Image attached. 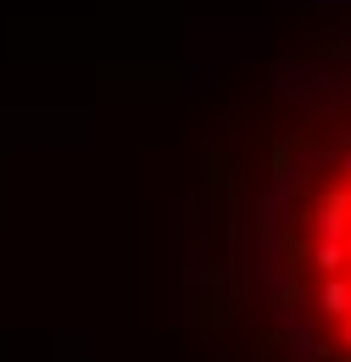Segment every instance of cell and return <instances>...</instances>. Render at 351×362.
<instances>
[{
    "label": "cell",
    "instance_id": "6da1fadb",
    "mask_svg": "<svg viewBox=\"0 0 351 362\" xmlns=\"http://www.w3.org/2000/svg\"><path fill=\"white\" fill-rule=\"evenodd\" d=\"M312 268L323 273V290H318V313L335 317L340 334L351 346V151H346V184L329 189L312 212Z\"/></svg>",
    "mask_w": 351,
    "mask_h": 362
}]
</instances>
